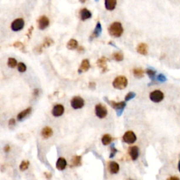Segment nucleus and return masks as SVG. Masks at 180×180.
Here are the masks:
<instances>
[{
	"mask_svg": "<svg viewBox=\"0 0 180 180\" xmlns=\"http://www.w3.org/2000/svg\"><path fill=\"white\" fill-rule=\"evenodd\" d=\"M119 165L115 162H110L109 163V170L110 173L116 174L119 171Z\"/></svg>",
	"mask_w": 180,
	"mask_h": 180,
	"instance_id": "412c9836",
	"label": "nucleus"
},
{
	"mask_svg": "<svg viewBox=\"0 0 180 180\" xmlns=\"http://www.w3.org/2000/svg\"><path fill=\"white\" fill-rule=\"evenodd\" d=\"M66 160L63 158H59L56 162V168L59 170H63L66 167Z\"/></svg>",
	"mask_w": 180,
	"mask_h": 180,
	"instance_id": "a211bd4d",
	"label": "nucleus"
},
{
	"mask_svg": "<svg viewBox=\"0 0 180 180\" xmlns=\"http://www.w3.org/2000/svg\"><path fill=\"white\" fill-rule=\"evenodd\" d=\"M9 150H10L9 146L6 145V147H5V148H4V151H6V152H9Z\"/></svg>",
	"mask_w": 180,
	"mask_h": 180,
	"instance_id": "a19ab883",
	"label": "nucleus"
},
{
	"mask_svg": "<svg viewBox=\"0 0 180 180\" xmlns=\"http://www.w3.org/2000/svg\"><path fill=\"white\" fill-rule=\"evenodd\" d=\"M37 25H38L39 29L43 30L49 26V19L46 16H42L39 18L37 21Z\"/></svg>",
	"mask_w": 180,
	"mask_h": 180,
	"instance_id": "1a4fd4ad",
	"label": "nucleus"
},
{
	"mask_svg": "<svg viewBox=\"0 0 180 180\" xmlns=\"http://www.w3.org/2000/svg\"><path fill=\"white\" fill-rule=\"evenodd\" d=\"M108 33L110 36L119 37L123 33V28L120 22H114L108 27Z\"/></svg>",
	"mask_w": 180,
	"mask_h": 180,
	"instance_id": "f257e3e1",
	"label": "nucleus"
},
{
	"mask_svg": "<svg viewBox=\"0 0 180 180\" xmlns=\"http://www.w3.org/2000/svg\"><path fill=\"white\" fill-rule=\"evenodd\" d=\"M148 51H149V47L147 44L146 43H140L138 44L137 47V51L140 54L147 56L148 54Z\"/></svg>",
	"mask_w": 180,
	"mask_h": 180,
	"instance_id": "f8f14e48",
	"label": "nucleus"
},
{
	"mask_svg": "<svg viewBox=\"0 0 180 180\" xmlns=\"http://www.w3.org/2000/svg\"><path fill=\"white\" fill-rule=\"evenodd\" d=\"M52 115L54 117H60L63 115L64 113V107L63 105L57 104L53 106L52 109Z\"/></svg>",
	"mask_w": 180,
	"mask_h": 180,
	"instance_id": "9b49d317",
	"label": "nucleus"
},
{
	"mask_svg": "<svg viewBox=\"0 0 180 180\" xmlns=\"http://www.w3.org/2000/svg\"><path fill=\"white\" fill-rule=\"evenodd\" d=\"M167 180H180L179 177H176V176H172V177H169Z\"/></svg>",
	"mask_w": 180,
	"mask_h": 180,
	"instance_id": "4c0bfd02",
	"label": "nucleus"
},
{
	"mask_svg": "<svg viewBox=\"0 0 180 180\" xmlns=\"http://www.w3.org/2000/svg\"><path fill=\"white\" fill-rule=\"evenodd\" d=\"M17 68H18V71L20 73H24V72H26L27 70L26 65H25L23 63H19L18 64Z\"/></svg>",
	"mask_w": 180,
	"mask_h": 180,
	"instance_id": "c756f323",
	"label": "nucleus"
},
{
	"mask_svg": "<svg viewBox=\"0 0 180 180\" xmlns=\"http://www.w3.org/2000/svg\"><path fill=\"white\" fill-rule=\"evenodd\" d=\"M33 94L35 96V97H37V96H38V94H39V90H37V89H36V90H34Z\"/></svg>",
	"mask_w": 180,
	"mask_h": 180,
	"instance_id": "ea45409f",
	"label": "nucleus"
},
{
	"mask_svg": "<svg viewBox=\"0 0 180 180\" xmlns=\"http://www.w3.org/2000/svg\"><path fill=\"white\" fill-rule=\"evenodd\" d=\"M28 166H29V162L25 160V161H23L22 163H21L20 165V170L21 171L26 170L28 168Z\"/></svg>",
	"mask_w": 180,
	"mask_h": 180,
	"instance_id": "7c9ffc66",
	"label": "nucleus"
},
{
	"mask_svg": "<svg viewBox=\"0 0 180 180\" xmlns=\"http://www.w3.org/2000/svg\"><path fill=\"white\" fill-rule=\"evenodd\" d=\"M13 46H14V47L19 49L21 51H26V49H25V47H24L23 44L21 43V42H16L15 43H14Z\"/></svg>",
	"mask_w": 180,
	"mask_h": 180,
	"instance_id": "c85d7f7f",
	"label": "nucleus"
},
{
	"mask_svg": "<svg viewBox=\"0 0 180 180\" xmlns=\"http://www.w3.org/2000/svg\"><path fill=\"white\" fill-rule=\"evenodd\" d=\"M144 70L142 68H134L133 70V74L134 76L137 78H142L144 76Z\"/></svg>",
	"mask_w": 180,
	"mask_h": 180,
	"instance_id": "4be33fe9",
	"label": "nucleus"
},
{
	"mask_svg": "<svg viewBox=\"0 0 180 180\" xmlns=\"http://www.w3.org/2000/svg\"><path fill=\"white\" fill-rule=\"evenodd\" d=\"M113 139V137L110 136V134H104L103 136L102 139H101V142H102L103 145H108L110 143H111Z\"/></svg>",
	"mask_w": 180,
	"mask_h": 180,
	"instance_id": "b1692460",
	"label": "nucleus"
},
{
	"mask_svg": "<svg viewBox=\"0 0 180 180\" xmlns=\"http://www.w3.org/2000/svg\"><path fill=\"white\" fill-rule=\"evenodd\" d=\"M78 50L79 52H84V51H85V49H84L83 47H82V46H80L79 47H78Z\"/></svg>",
	"mask_w": 180,
	"mask_h": 180,
	"instance_id": "58836bf2",
	"label": "nucleus"
},
{
	"mask_svg": "<svg viewBox=\"0 0 180 180\" xmlns=\"http://www.w3.org/2000/svg\"><path fill=\"white\" fill-rule=\"evenodd\" d=\"M149 97H150V99L153 102L159 103L163 100L164 94L160 90H156L154 92H151Z\"/></svg>",
	"mask_w": 180,
	"mask_h": 180,
	"instance_id": "39448f33",
	"label": "nucleus"
},
{
	"mask_svg": "<svg viewBox=\"0 0 180 180\" xmlns=\"http://www.w3.org/2000/svg\"><path fill=\"white\" fill-rule=\"evenodd\" d=\"M31 111H32L31 107H29V108H26V110L21 111V113H19L18 115H17V120L18 121H22L25 117H27V115H28L30 113H31Z\"/></svg>",
	"mask_w": 180,
	"mask_h": 180,
	"instance_id": "f3484780",
	"label": "nucleus"
},
{
	"mask_svg": "<svg viewBox=\"0 0 180 180\" xmlns=\"http://www.w3.org/2000/svg\"><path fill=\"white\" fill-rule=\"evenodd\" d=\"M102 32V27L99 22L97 23V26L95 27V29H94L93 33H92V36H91V39L95 38V37H98L100 35V34Z\"/></svg>",
	"mask_w": 180,
	"mask_h": 180,
	"instance_id": "aec40b11",
	"label": "nucleus"
},
{
	"mask_svg": "<svg viewBox=\"0 0 180 180\" xmlns=\"http://www.w3.org/2000/svg\"><path fill=\"white\" fill-rule=\"evenodd\" d=\"M127 83L128 81L127 78L125 76L120 75L115 78L113 82V86L114 88L117 89V90H123L127 86Z\"/></svg>",
	"mask_w": 180,
	"mask_h": 180,
	"instance_id": "f03ea898",
	"label": "nucleus"
},
{
	"mask_svg": "<svg viewBox=\"0 0 180 180\" xmlns=\"http://www.w3.org/2000/svg\"><path fill=\"white\" fill-rule=\"evenodd\" d=\"M24 26H25V21L23 19L17 18L12 22L11 28V30H13V31L16 32L22 30Z\"/></svg>",
	"mask_w": 180,
	"mask_h": 180,
	"instance_id": "6e6552de",
	"label": "nucleus"
},
{
	"mask_svg": "<svg viewBox=\"0 0 180 180\" xmlns=\"http://www.w3.org/2000/svg\"><path fill=\"white\" fill-rule=\"evenodd\" d=\"M116 4V0H106L105 1V7L107 10L113 11L115 8Z\"/></svg>",
	"mask_w": 180,
	"mask_h": 180,
	"instance_id": "6ab92c4d",
	"label": "nucleus"
},
{
	"mask_svg": "<svg viewBox=\"0 0 180 180\" xmlns=\"http://www.w3.org/2000/svg\"><path fill=\"white\" fill-rule=\"evenodd\" d=\"M112 57H113V58L115 60H116V61H122V60H123L124 59V56L123 54H122L121 52H115L113 53V54H112Z\"/></svg>",
	"mask_w": 180,
	"mask_h": 180,
	"instance_id": "393cba45",
	"label": "nucleus"
},
{
	"mask_svg": "<svg viewBox=\"0 0 180 180\" xmlns=\"http://www.w3.org/2000/svg\"><path fill=\"white\" fill-rule=\"evenodd\" d=\"M71 106L74 109H80L85 105V101L82 97H75L73 98L70 101Z\"/></svg>",
	"mask_w": 180,
	"mask_h": 180,
	"instance_id": "423d86ee",
	"label": "nucleus"
},
{
	"mask_svg": "<svg viewBox=\"0 0 180 180\" xmlns=\"http://www.w3.org/2000/svg\"><path fill=\"white\" fill-rule=\"evenodd\" d=\"M78 41L75 39H71L69 40V42L67 43V48L70 50H73L78 47Z\"/></svg>",
	"mask_w": 180,
	"mask_h": 180,
	"instance_id": "5701e85b",
	"label": "nucleus"
},
{
	"mask_svg": "<svg viewBox=\"0 0 180 180\" xmlns=\"http://www.w3.org/2000/svg\"><path fill=\"white\" fill-rule=\"evenodd\" d=\"M89 87L91 89V90H94L96 87V83H93V82H92V83H90L89 84Z\"/></svg>",
	"mask_w": 180,
	"mask_h": 180,
	"instance_id": "e433bc0d",
	"label": "nucleus"
},
{
	"mask_svg": "<svg viewBox=\"0 0 180 180\" xmlns=\"http://www.w3.org/2000/svg\"><path fill=\"white\" fill-rule=\"evenodd\" d=\"M108 60V58L105 56H102L97 60V64L98 67L100 68L101 70H102V73H105L108 70V66H107V61Z\"/></svg>",
	"mask_w": 180,
	"mask_h": 180,
	"instance_id": "9d476101",
	"label": "nucleus"
},
{
	"mask_svg": "<svg viewBox=\"0 0 180 180\" xmlns=\"http://www.w3.org/2000/svg\"><path fill=\"white\" fill-rule=\"evenodd\" d=\"M104 99L107 101V102L109 103L112 108L116 110L117 116H120V115H122V111H123V110L125 109V108L126 106L125 101H121V102L117 103L115 102L114 101H108V99H106V97L104 98Z\"/></svg>",
	"mask_w": 180,
	"mask_h": 180,
	"instance_id": "7ed1b4c3",
	"label": "nucleus"
},
{
	"mask_svg": "<svg viewBox=\"0 0 180 180\" xmlns=\"http://www.w3.org/2000/svg\"><path fill=\"white\" fill-rule=\"evenodd\" d=\"M157 80H158L159 82H160V83H165V82L167 80V78L163 74L160 73L157 76Z\"/></svg>",
	"mask_w": 180,
	"mask_h": 180,
	"instance_id": "72a5a7b5",
	"label": "nucleus"
},
{
	"mask_svg": "<svg viewBox=\"0 0 180 180\" xmlns=\"http://www.w3.org/2000/svg\"><path fill=\"white\" fill-rule=\"evenodd\" d=\"M80 18H81L82 21H86L87 19L92 18V13L90 12V11H89L88 9H87L85 8L80 10Z\"/></svg>",
	"mask_w": 180,
	"mask_h": 180,
	"instance_id": "2eb2a0df",
	"label": "nucleus"
},
{
	"mask_svg": "<svg viewBox=\"0 0 180 180\" xmlns=\"http://www.w3.org/2000/svg\"><path fill=\"white\" fill-rule=\"evenodd\" d=\"M135 97H136V94H135L134 92H130L127 94V95L125 96V101H129V100H131V99H134V98Z\"/></svg>",
	"mask_w": 180,
	"mask_h": 180,
	"instance_id": "2f4dec72",
	"label": "nucleus"
},
{
	"mask_svg": "<svg viewBox=\"0 0 180 180\" xmlns=\"http://www.w3.org/2000/svg\"><path fill=\"white\" fill-rule=\"evenodd\" d=\"M41 134L44 139H49L53 135V130L51 127H45L42 129Z\"/></svg>",
	"mask_w": 180,
	"mask_h": 180,
	"instance_id": "dca6fc26",
	"label": "nucleus"
},
{
	"mask_svg": "<svg viewBox=\"0 0 180 180\" xmlns=\"http://www.w3.org/2000/svg\"><path fill=\"white\" fill-rule=\"evenodd\" d=\"M53 44V41L51 38H49V37H46L44 39V41L43 42V44H42V47H48L49 46L52 45Z\"/></svg>",
	"mask_w": 180,
	"mask_h": 180,
	"instance_id": "a878e982",
	"label": "nucleus"
},
{
	"mask_svg": "<svg viewBox=\"0 0 180 180\" xmlns=\"http://www.w3.org/2000/svg\"><path fill=\"white\" fill-rule=\"evenodd\" d=\"M90 68V63L88 59H84L82 61L81 65L78 69V73H82L83 72H86Z\"/></svg>",
	"mask_w": 180,
	"mask_h": 180,
	"instance_id": "ddd939ff",
	"label": "nucleus"
},
{
	"mask_svg": "<svg viewBox=\"0 0 180 180\" xmlns=\"http://www.w3.org/2000/svg\"><path fill=\"white\" fill-rule=\"evenodd\" d=\"M122 139L125 143L131 144L134 143L137 140V136L132 131H127L124 134Z\"/></svg>",
	"mask_w": 180,
	"mask_h": 180,
	"instance_id": "0eeeda50",
	"label": "nucleus"
},
{
	"mask_svg": "<svg viewBox=\"0 0 180 180\" xmlns=\"http://www.w3.org/2000/svg\"><path fill=\"white\" fill-rule=\"evenodd\" d=\"M80 160H81V157L80 156H75L73 158L72 164L73 165H79L80 163Z\"/></svg>",
	"mask_w": 180,
	"mask_h": 180,
	"instance_id": "473e14b6",
	"label": "nucleus"
},
{
	"mask_svg": "<svg viewBox=\"0 0 180 180\" xmlns=\"http://www.w3.org/2000/svg\"><path fill=\"white\" fill-rule=\"evenodd\" d=\"M178 169H179V171L180 172V160L179 161V163H178Z\"/></svg>",
	"mask_w": 180,
	"mask_h": 180,
	"instance_id": "79ce46f5",
	"label": "nucleus"
},
{
	"mask_svg": "<svg viewBox=\"0 0 180 180\" xmlns=\"http://www.w3.org/2000/svg\"><path fill=\"white\" fill-rule=\"evenodd\" d=\"M117 152V150L116 149H115V147H114V145L111 146V153H110V158H113V157L115 156V154H116V153Z\"/></svg>",
	"mask_w": 180,
	"mask_h": 180,
	"instance_id": "f704fd0d",
	"label": "nucleus"
},
{
	"mask_svg": "<svg viewBox=\"0 0 180 180\" xmlns=\"http://www.w3.org/2000/svg\"><path fill=\"white\" fill-rule=\"evenodd\" d=\"M139 148L134 146V147H130L129 149V154L130 155V157L133 160H136L139 157Z\"/></svg>",
	"mask_w": 180,
	"mask_h": 180,
	"instance_id": "4468645a",
	"label": "nucleus"
},
{
	"mask_svg": "<svg viewBox=\"0 0 180 180\" xmlns=\"http://www.w3.org/2000/svg\"><path fill=\"white\" fill-rule=\"evenodd\" d=\"M7 65H8V66L9 68H14L17 65V60L14 58H9L8 59V63H7Z\"/></svg>",
	"mask_w": 180,
	"mask_h": 180,
	"instance_id": "bb28decb",
	"label": "nucleus"
},
{
	"mask_svg": "<svg viewBox=\"0 0 180 180\" xmlns=\"http://www.w3.org/2000/svg\"><path fill=\"white\" fill-rule=\"evenodd\" d=\"M146 72H147V74L148 75V76H149V77L150 78L151 80H154L155 77H156V70H153V69H151V68H147Z\"/></svg>",
	"mask_w": 180,
	"mask_h": 180,
	"instance_id": "cd10ccee",
	"label": "nucleus"
},
{
	"mask_svg": "<svg viewBox=\"0 0 180 180\" xmlns=\"http://www.w3.org/2000/svg\"><path fill=\"white\" fill-rule=\"evenodd\" d=\"M15 125H16L15 119L11 118L9 121V127L10 128H11V129L13 128L14 126H15Z\"/></svg>",
	"mask_w": 180,
	"mask_h": 180,
	"instance_id": "c9c22d12",
	"label": "nucleus"
},
{
	"mask_svg": "<svg viewBox=\"0 0 180 180\" xmlns=\"http://www.w3.org/2000/svg\"><path fill=\"white\" fill-rule=\"evenodd\" d=\"M95 114L99 118H104L108 114V110L106 108V106H103V104L99 103L95 106Z\"/></svg>",
	"mask_w": 180,
	"mask_h": 180,
	"instance_id": "20e7f679",
	"label": "nucleus"
}]
</instances>
